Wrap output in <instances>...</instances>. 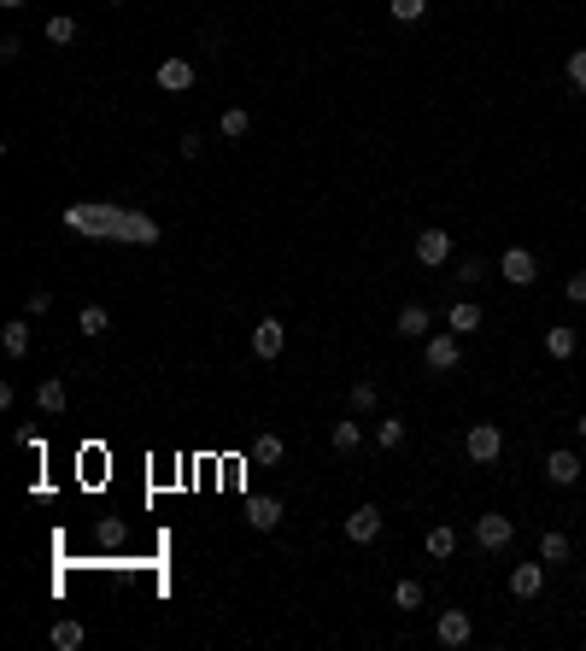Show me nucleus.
I'll return each instance as SVG.
<instances>
[{"instance_id": "nucleus-29", "label": "nucleus", "mask_w": 586, "mask_h": 651, "mask_svg": "<svg viewBox=\"0 0 586 651\" xmlns=\"http://www.w3.org/2000/svg\"><path fill=\"white\" fill-rule=\"evenodd\" d=\"M563 71H569V88H574V94H586V47H574Z\"/></svg>"}, {"instance_id": "nucleus-35", "label": "nucleus", "mask_w": 586, "mask_h": 651, "mask_svg": "<svg viewBox=\"0 0 586 651\" xmlns=\"http://www.w3.org/2000/svg\"><path fill=\"white\" fill-rule=\"evenodd\" d=\"M574 435H581V440H586V417H574Z\"/></svg>"}, {"instance_id": "nucleus-7", "label": "nucleus", "mask_w": 586, "mask_h": 651, "mask_svg": "<svg viewBox=\"0 0 586 651\" xmlns=\"http://www.w3.org/2000/svg\"><path fill=\"white\" fill-rule=\"evenodd\" d=\"M446 258H452V235H446V229H422V235H417V264L422 270H440Z\"/></svg>"}, {"instance_id": "nucleus-34", "label": "nucleus", "mask_w": 586, "mask_h": 651, "mask_svg": "<svg viewBox=\"0 0 586 651\" xmlns=\"http://www.w3.org/2000/svg\"><path fill=\"white\" fill-rule=\"evenodd\" d=\"M458 276H463V282H481V276H487V264H481V258H463Z\"/></svg>"}, {"instance_id": "nucleus-16", "label": "nucleus", "mask_w": 586, "mask_h": 651, "mask_svg": "<svg viewBox=\"0 0 586 651\" xmlns=\"http://www.w3.org/2000/svg\"><path fill=\"white\" fill-rule=\"evenodd\" d=\"M574 346H581V335H574L569 323H558V329H545V353L558 358V364H563V358H574Z\"/></svg>"}, {"instance_id": "nucleus-10", "label": "nucleus", "mask_w": 586, "mask_h": 651, "mask_svg": "<svg viewBox=\"0 0 586 651\" xmlns=\"http://www.w3.org/2000/svg\"><path fill=\"white\" fill-rule=\"evenodd\" d=\"M481 323H487V312H481L475 299H452V312H446V329H452V335H475Z\"/></svg>"}, {"instance_id": "nucleus-14", "label": "nucleus", "mask_w": 586, "mask_h": 651, "mask_svg": "<svg viewBox=\"0 0 586 651\" xmlns=\"http://www.w3.org/2000/svg\"><path fill=\"white\" fill-rule=\"evenodd\" d=\"M247 523L258 528V534H270V528L281 523V499H247Z\"/></svg>"}, {"instance_id": "nucleus-26", "label": "nucleus", "mask_w": 586, "mask_h": 651, "mask_svg": "<svg viewBox=\"0 0 586 651\" xmlns=\"http://www.w3.org/2000/svg\"><path fill=\"white\" fill-rule=\"evenodd\" d=\"M381 405V394H376V382H358L352 387V411H358V417H370V411Z\"/></svg>"}, {"instance_id": "nucleus-33", "label": "nucleus", "mask_w": 586, "mask_h": 651, "mask_svg": "<svg viewBox=\"0 0 586 651\" xmlns=\"http://www.w3.org/2000/svg\"><path fill=\"white\" fill-rule=\"evenodd\" d=\"M563 294H569V299H574V305H586V270H574L569 282H563Z\"/></svg>"}, {"instance_id": "nucleus-28", "label": "nucleus", "mask_w": 586, "mask_h": 651, "mask_svg": "<svg viewBox=\"0 0 586 651\" xmlns=\"http://www.w3.org/2000/svg\"><path fill=\"white\" fill-rule=\"evenodd\" d=\"M53 646L59 651H77V646H83V623H53Z\"/></svg>"}, {"instance_id": "nucleus-27", "label": "nucleus", "mask_w": 586, "mask_h": 651, "mask_svg": "<svg viewBox=\"0 0 586 651\" xmlns=\"http://www.w3.org/2000/svg\"><path fill=\"white\" fill-rule=\"evenodd\" d=\"M387 12L399 18V24H417V18L428 12V0H387Z\"/></svg>"}, {"instance_id": "nucleus-21", "label": "nucleus", "mask_w": 586, "mask_h": 651, "mask_svg": "<svg viewBox=\"0 0 586 651\" xmlns=\"http://www.w3.org/2000/svg\"><path fill=\"white\" fill-rule=\"evenodd\" d=\"M452 552H458V528H446V523L428 528V557H440V564H446Z\"/></svg>"}, {"instance_id": "nucleus-18", "label": "nucleus", "mask_w": 586, "mask_h": 651, "mask_svg": "<svg viewBox=\"0 0 586 651\" xmlns=\"http://www.w3.org/2000/svg\"><path fill=\"white\" fill-rule=\"evenodd\" d=\"M569 552H574V546H569L563 528H545V534H540V557H545V564H569Z\"/></svg>"}, {"instance_id": "nucleus-31", "label": "nucleus", "mask_w": 586, "mask_h": 651, "mask_svg": "<svg viewBox=\"0 0 586 651\" xmlns=\"http://www.w3.org/2000/svg\"><path fill=\"white\" fill-rule=\"evenodd\" d=\"M70 36H77V24H70V18H47V42H53V47H65Z\"/></svg>"}, {"instance_id": "nucleus-20", "label": "nucleus", "mask_w": 586, "mask_h": 651, "mask_svg": "<svg viewBox=\"0 0 586 651\" xmlns=\"http://www.w3.org/2000/svg\"><path fill=\"white\" fill-rule=\"evenodd\" d=\"M36 405H42L47 417H59V411H65V382H59V376H47V382L36 387Z\"/></svg>"}, {"instance_id": "nucleus-25", "label": "nucleus", "mask_w": 586, "mask_h": 651, "mask_svg": "<svg viewBox=\"0 0 586 651\" xmlns=\"http://www.w3.org/2000/svg\"><path fill=\"white\" fill-rule=\"evenodd\" d=\"M77 329H83V335H106V329H112V312H106V305H83Z\"/></svg>"}, {"instance_id": "nucleus-3", "label": "nucleus", "mask_w": 586, "mask_h": 651, "mask_svg": "<svg viewBox=\"0 0 586 651\" xmlns=\"http://www.w3.org/2000/svg\"><path fill=\"white\" fill-rule=\"evenodd\" d=\"M510 540H517V523H510L504 510H487V517H475V546H481V552H504Z\"/></svg>"}, {"instance_id": "nucleus-15", "label": "nucleus", "mask_w": 586, "mask_h": 651, "mask_svg": "<svg viewBox=\"0 0 586 651\" xmlns=\"http://www.w3.org/2000/svg\"><path fill=\"white\" fill-rule=\"evenodd\" d=\"M0 346H6V358H24V353H29V317L0 323Z\"/></svg>"}, {"instance_id": "nucleus-5", "label": "nucleus", "mask_w": 586, "mask_h": 651, "mask_svg": "<svg viewBox=\"0 0 586 651\" xmlns=\"http://www.w3.org/2000/svg\"><path fill=\"white\" fill-rule=\"evenodd\" d=\"M340 534H346L352 546H370V540H381V510H376V505H358V510H346Z\"/></svg>"}, {"instance_id": "nucleus-24", "label": "nucleus", "mask_w": 586, "mask_h": 651, "mask_svg": "<svg viewBox=\"0 0 586 651\" xmlns=\"http://www.w3.org/2000/svg\"><path fill=\"white\" fill-rule=\"evenodd\" d=\"M376 440L387 446V452H399V446H405V417H381V423H376Z\"/></svg>"}, {"instance_id": "nucleus-22", "label": "nucleus", "mask_w": 586, "mask_h": 651, "mask_svg": "<svg viewBox=\"0 0 586 651\" xmlns=\"http://www.w3.org/2000/svg\"><path fill=\"white\" fill-rule=\"evenodd\" d=\"M428 323H434V317H428V305H405V312H399V335H411V340H417V335H428Z\"/></svg>"}, {"instance_id": "nucleus-1", "label": "nucleus", "mask_w": 586, "mask_h": 651, "mask_svg": "<svg viewBox=\"0 0 586 651\" xmlns=\"http://www.w3.org/2000/svg\"><path fill=\"white\" fill-rule=\"evenodd\" d=\"M65 224H70V229H88V235H112V241H159V229L147 224V217L100 212V206H70Z\"/></svg>"}, {"instance_id": "nucleus-19", "label": "nucleus", "mask_w": 586, "mask_h": 651, "mask_svg": "<svg viewBox=\"0 0 586 651\" xmlns=\"http://www.w3.org/2000/svg\"><path fill=\"white\" fill-rule=\"evenodd\" d=\"M281 458H288V440L281 435H258L252 440V464H281Z\"/></svg>"}, {"instance_id": "nucleus-32", "label": "nucleus", "mask_w": 586, "mask_h": 651, "mask_svg": "<svg viewBox=\"0 0 586 651\" xmlns=\"http://www.w3.org/2000/svg\"><path fill=\"white\" fill-rule=\"evenodd\" d=\"M42 312H53V294H47V288H36V294L24 299V317H42Z\"/></svg>"}, {"instance_id": "nucleus-13", "label": "nucleus", "mask_w": 586, "mask_h": 651, "mask_svg": "<svg viewBox=\"0 0 586 651\" xmlns=\"http://www.w3.org/2000/svg\"><path fill=\"white\" fill-rule=\"evenodd\" d=\"M545 482H551V487H574V482H581V458H574V452H551V458H545Z\"/></svg>"}, {"instance_id": "nucleus-6", "label": "nucleus", "mask_w": 586, "mask_h": 651, "mask_svg": "<svg viewBox=\"0 0 586 651\" xmlns=\"http://www.w3.org/2000/svg\"><path fill=\"white\" fill-rule=\"evenodd\" d=\"M463 335H428V346H422V364L440 376V370H458V358H463V346H458Z\"/></svg>"}, {"instance_id": "nucleus-2", "label": "nucleus", "mask_w": 586, "mask_h": 651, "mask_svg": "<svg viewBox=\"0 0 586 651\" xmlns=\"http://www.w3.org/2000/svg\"><path fill=\"white\" fill-rule=\"evenodd\" d=\"M463 452H469V464H499L504 458V428L499 423H475L469 435H463Z\"/></svg>"}, {"instance_id": "nucleus-12", "label": "nucleus", "mask_w": 586, "mask_h": 651, "mask_svg": "<svg viewBox=\"0 0 586 651\" xmlns=\"http://www.w3.org/2000/svg\"><path fill=\"white\" fill-rule=\"evenodd\" d=\"M540 587H545V557L540 564H517L510 569V593L517 598H540Z\"/></svg>"}, {"instance_id": "nucleus-30", "label": "nucleus", "mask_w": 586, "mask_h": 651, "mask_svg": "<svg viewBox=\"0 0 586 651\" xmlns=\"http://www.w3.org/2000/svg\"><path fill=\"white\" fill-rule=\"evenodd\" d=\"M393 605H399V610H417L422 605V587H417V581H399V587H393Z\"/></svg>"}, {"instance_id": "nucleus-36", "label": "nucleus", "mask_w": 586, "mask_h": 651, "mask_svg": "<svg viewBox=\"0 0 586 651\" xmlns=\"http://www.w3.org/2000/svg\"><path fill=\"white\" fill-rule=\"evenodd\" d=\"M0 6H6V12H18V6H24V0H0Z\"/></svg>"}, {"instance_id": "nucleus-23", "label": "nucleus", "mask_w": 586, "mask_h": 651, "mask_svg": "<svg viewBox=\"0 0 586 651\" xmlns=\"http://www.w3.org/2000/svg\"><path fill=\"white\" fill-rule=\"evenodd\" d=\"M358 440H363V423H335V435H329V446H335L340 458L358 452Z\"/></svg>"}, {"instance_id": "nucleus-4", "label": "nucleus", "mask_w": 586, "mask_h": 651, "mask_svg": "<svg viewBox=\"0 0 586 651\" xmlns=\"http://www.w3.org/2000/svg\"><path fill=\"white\" fill-rule=\"evenodd\" d=\"M499 276L510 288H528L533 276H540V258L528 253V247H504V258H499Z\"/></svg>"}, {"instance_id": "nucleus-11", "label": "nucleus", "mask_w": 586, "mask_h": 651, "mask_svg": "<svg viewBox=\"0 0 586 651\" xmlns=\"http://www.w3.org/2000/svg\"><path fill=\"white\" fill-rule=\"evenodd\" d=\"M159 88H165V94H188V88H194V65H188V59H165V65H159Z\"/></svg>"}, {"instance_id": "nucleus-8", "label": "nucleus", "mask_w": 586, "mask_h": 651, "mask_svg": "<svg viewBox=\"0 0 586 651\" xmlns=\"http://www.w3.org/2000/svg\"><path fill=\"white\" fill-rule=\"evenodd\" d=\"M434 634H440V646H469V639H475V623H469V610H440V623H434Z\"/></svg>"}, {"instance_id": "nucleus-9", "label": "nucleus", "mask_w": 586, "mask_h": 651, "mask_svg": "<svg viewBox=\"0 0 586 651\" xmlns=\"http://www.w3.org/2000/svg\"><path fill=\"white\" fill-rule=\"evenodd\" d=\"M281 346H288V323L281 317H265V323L252 329V353L258 358H281Z\"/></svg>"}, {"instance_id": "nucleus-17", "label": "nucleus", "mask_w": 586, "mask_h": 651, "mask_svg": "<svg viewBox=\"0 0 586 651\" xmlns=\"http://www.w3.org/2000/svg\"><path fill=\"white\" fill-rule=\"evenodd\" d=\"M247 129H252V112H247V106H224V118H217V135H224V142H240Z\"/></svg>"}]
</instances>
